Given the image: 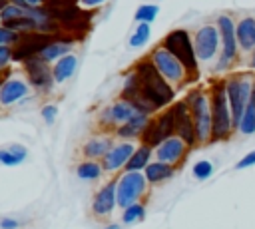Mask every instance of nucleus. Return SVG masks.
I'll list each match as a JSON object with an SVG mask.
<instances>
[{
	"instance_id": "f257e3e1",
	"label": "nucleus",
	"mask_w": 255,
	"mask_h": 229,
	"mask_svg": "<svg viewBox=\"0 0 255 229\" xmlns=\"http://www.w3.org/2000/svg\"><path fill=\"white\" fill-rule=\"evenodd\" d=\"M135 74L139 76V92L141 96L155 108H165L173 102L175 98V92L171 88V84L157 72V68L153 66V62L147 58V60H139L135 66H133Z\"/></svg>"
},
{
	"instance_id": "f03ea898",
	"label": "nucleus",
	"mask_w": 255,
	"mask_h": 229,
	"mask_svg": "<svg viewBox=\"0 0 255 229\" xmlns=\"http://www.w3.org/2000/svg\"><path fill=\"white\" fill-rule=\"evenodd\" d=\"M209 100H211V141H225L231 137L235 123H233V115H231V108H229V100H227V90H225V82H213L211 90H209Z\"/></svg>"
},
{
	"instance_id": "7ed1b4c3",
	"label": "nucleus",
	"mask_w": 255,
	"mask_h": 229,
	"mask_svg": "<svg viewBox=\"0 0 255 229\" xmlns=\"http://www.w3.org/2000/svg\"><path fill=\"white\" fill-rule=\"evenodd\" d=\"M161 46H165L185 68L189 80H195L197 78V72H199V60H197V54H195V46H193V40L189 36L187 30L183 28H177V30H171Z\"/></svg>"
},
{
	"instance_id": "20e7f679",
	"label": "nucleus",
	"mask_w": 255,
	"mask_h": 229,
	"mask_svg": "<svg viewBox=\"0 0 255 229\" xmlns=\"http://www.w3.org/2000/svg\"><path fill=\"white\" fill-rule=\"evenodd\" d=\"M185 102L189 106L195 131H197V141L199 143H209L211 141V100L209 94L203 90H191L185 96Z\"/></svg>"
},
{
	"instance_id": "39448f33",
	"label": "nucleus",
	"mask_w": 255,
	"mask_h": 229,
	"mask_svg": "<svg viewBox=\"0 0 255 229\" xmlns=\"http://www.w3.org/2000/svg\"><path fill=\"white\" fill-rule=\"evenodd\" d=\"M217 28H219V34H221V52H219V62H217L215 70L223 72L235 62L237 52L241 48H239V42H237V24L233 22V18L229 14H221L217 18Z\"/></svg>"
},
{
	"instance_id": "423d86ee",
	"label": "nucleus",
	"mask_w": 255,
	"mask_h": 229,
	"mask_svg": "<svg viewBox=\"0 0 255 229\" xmlns=\"http://www.w3.org/2000/svg\"><path fill=\"white\" fill-rule=\"evenodd\" d=\"M225 90H227V100H229L233 123L237 129V123H239V119H241V115L249 104V98H251L253 80L249 76H231L225 80Z\"/></svg>"
},
{
	"instance_id": "0eeeda50",
	"label": "nucleus",
	"mask_w": 255,
	"mask_h": 229,
	"mask_svg": "<svg viewBox=\"0 0 255 229\" xmlns=\"http://www.w3.org/2000/svg\"><path fill=\"white\" fill-rule=\"evenodd\" d=\"M169 135H175V123H173V108L165 110L157 117L149 119L145 129L141 131V141L149 147H157L161 141H165Z\"/></svg>"
},
{
	"instance_id": "6e6552de",
	"label": "nucleus",
	"mask_w": 255,
	"mask_h": 229,
	"mask_svg": "<svg viewBox=\"0 0 255 229\" xmlns=\"http://www.w3.org/2000/svg\"><path fill=\"white\" fill-rule=\"evenodd\" d=\"M149 60L153 62V66L157 68V72L169 82V84H181L187 76L183 64L165 48V46H157L151 54H149Z\"/></svg>"
},
{
	"instance_id": "1a4fd4ad",
	"label": "nucleus",
	"mask_w": 255,
	"mask_h": 229,
	"mask_svg": "<svg viewBox=\"0 0 255 229\" xmlns=\"http://www.w3.org/2000/svg\"><path fill=\"white\" fill-rule=\"evenodd\" d=\"M147 177L145 173L139 171H126L120 179H118V205L120 207H128L131 203H135L147 189Z\"/></svg>"
},
{
	"instance_id": "9d476101",
	"label": "nucleus",
	"mask_w": 255,
	"mask_h": 229,
	"mask_svg": "<svg viewBox=\"0 0 255 229\" xmlns=\"http://www.w3.org/2000/svg\"><path fill=\"white\" fill-rule=\"evenodd\" d=\"M193 46L199 62H211L217 52H221V34L217 24L201 26L193 36Z\"/></svg>"
},
{
	"instance_id": "9b49d317",
	"label": "nucleus",
	"mask_w": 255,
	"mask_h": 229,
	"mask_svg": "<svg viewBox=\"0 0 255 229\" xmlns=\"http://www.w3.org/2000/svg\"><path fill=\"white\" fill-rule=\"evenodd\" d=\"M54 42V34L50 32H24V36H18V46L12 54V60L16 62H26L32 56H40V52Z\"/></svg>"
},
{
	"instance_id": "f8f14e48",
	"label": "nucleus",
	"mask_w": 255,
	"mask_h": 229,
	"mask_svg": "<svg viewBox=\"0 0 255 229\" xmlns=\"http://www.w3.org/2000/svg\"><path fill=\"white\" fill-rule=\"evenodd\" d=\"M173 123H175V135H179L189 147L197 145V131H195V123H193V117H191V112H189V106L185 100H179L175 102L173 106Z\"/></svg>"
},
{
	"instance_id": "ddd939ff",
	"label": "nucleus",
	"mask_w": 255,
	"mask_h": 229,
	"mask_svg": "<svg viewBox=\"0 0 255 229\" xmlns=\"http://www.w3.org/2000/svg\"><path fill=\"white\" fill-rule=\"evenodd\" d=\"M26 66V72H28V78L32 82L34 88H38L40 92H50L52 90V84L56 82L54 80V70H50L48 62L42 58V56H32L24 62Z\"/></svg>"
},
{
	"instance_id": "4468645a",
	"label": "nucleus",
	"mask_w": 255,
	"mask_h": 229,
	"mask_svg": "<svg viewBox=\"0 0 255 229\" xmlns=\"http://www.w3.org/2000/svg\"><path fill=\"white\" fill-rule=\"evenodd\" d=\"M187 149H189V145L179 135H169L165 141H161L155 147V157L159 161H165V163L175 165V163H179L185 157Z\"/></svg>"
},
{
	"instance_id": "2eb2a0df",
	"label": "nucleus",
	"mask_w": 255,
	"mask_h": 229,
	"mask_svg": "<svg viewBox=\"0 0 255 229\" xmlns=\"http://www.w3.org/2000/svg\"><path fill=\"white\" fill-rule=\"evenodd\" d=\"M116 205H118V181H110L102 185V189H98V193L94 195L92 211L98 217H106L116 209Z\"/></svg>"
},
{
	"instance_id": "dca6fc26",
	"label": "nucleus",
	"mask_w": 255,
	"mask_h": 229,
	"mask_svg": "<svg viewBox=\"0 0 255 229\" xmlns=\"http://www.w3.org/2000/svg\"><path fill=\"white\" fill-rule=\"evenodd\" d=\"M137 112H139V110H137L131 102H128V100L122 98L120 102H116V104H112L110 108L104 110V114H102V123H104V125H112V127H120L122 123H126L128 119H131Z\"/></svg>"
},
{
	"instance_id": "f3484780",
	"label": "nucleus",
	"mask_w": 255,
	"mask_h": 229,
	"mask_svg": "<svg viewBox=\"0 0 255 229\" xmlns=\"http://www.w3.org/2000/svg\"><path fill=\"white\" fill-rule=\"evenodd\" d=\"M133 151H135V145L131 143V141H124V143H118V145H114L104 157H102V167L106 169V171H118L120 167H124L128 161H129V157L133 155Z\"/></svg>"
},
{
	"instance_id": "a211bd4d",
	"label": "nucleus",
	"mask_w": 255,
	"mask_h": 229,
	"mask_svg": "<svg viewBox=\"0 0 255 229\" xmlns=\"http://www.w3.org/2000/svg\"><path fill=\"white\" fill-rule=\"evenodd\" d=\"M28 94V86L26 82L18 80V78H10L2 84L0 88V106H10L16 104L18 100H22Z\"/></svg>"
},
{
	"instance_id": "6ab92c4d",
	"label": "nucleus",
	"mask_w": 255,
	"mask_h": 229,
	"mask_svg": "<svg viewBox=\"0 0 255 229\" xmlns=\"http://www.w3.org/2000/svg\"><path fill=\"white\" fill-rule=\"evenodd\" d=\"M237 42L243 52L255 50V18L245 16L237 22Z\"/></svg>"
},
{
	"instance_id": "aec40b11",
	"label": "nucleus",
	"mask_w": 255,
	"mask_h": 229,
	"mask_svg": "<svg viewBox=\"0 0 255 229\" xmlns=\"http://www.w3.org/2000/svg\"><path fill=\"white\" fill-rule=\"evenodd\" d=\"M147 121H149V114L137 112L131 119H128L126 123H122L116 131H118L120 137H128V139H131V137H135V135H141V131L145 129Z\"/></svg>"
},
{
	"instance_id": "412c9836",
	"label": "nucleus",
	"mask_w": 255,
	"mask_h": 229,
	"mask_svg": "<svg viewBox=\"0 0 255 229\" xmlns=\"http://www.w3.org/2000/svg\"><path fill=\"white\" fill-rule=\"evenodd\" d=\"M173 171H175V169H173L171 163H165V161H159V159L149 161L147 167L143 169V173H145V177H147L149 183L165 181V179H169V177L173 175Z\"/></svg>"
},
{
	"instance_id": "4be33fe9",
	"label": "nucleus",
	"mask_w": 255,
	"mask_h": 229,
	"mask_svg": "<svg viewBox=\"0 0 255 229\" xmlns=\"http://www.w3.org/2000/svg\"><path fill=\"white\" fill-rule=\"evenodd\" d=\"M26 157H28V149L24 145H20V143H12V145L0 149V163H4L8 167L20 165Z\"/></svg>"
},
{
	"instance_id": "5701e85b",
	"label": "nucleus",
	"mask_w": 255,
	"mask_h": 229,
	"mask_svg": "<svg viewBox=\"0 0 255 229\" xmlns=\"http://www.w3.org/2000/svg\"><path fill=\"white\" fill-rule=\"evenodd\" d=\"M237 129L245 135H251L255 133V82H253V90H251V98H249V104L237 123Z\"/></svg>"
},
{
	"instance_id": "b1692460",
	"label": "nucleus",
	"mask_w": 255,
	"mask_h": 229,
	"mask_svg": "<svg viewBox=\"0 0 255 229\" xmlns=\"http://www.w3.org/2000/svg\"><path fill=\"white\" fill-rule=\"evenodd\" d=\"M76 66H78V58L72 56V54H66V56L58 58V62L54 66V80L56 82H66L76 72Z\"/></svg>"
},
{
	"instance_id": "393cba45",
	"label": "nucleus",
	"mask_w": 255,
	"mask_h": 229,
	"mask_svg": "<svg viewBox=\"0 0 255 229\" xmlns=\"http://www.w3.org/2000/svg\"><path fill=\"white\" fill-rule=\"evenodd\" d=\"M112 147L114 145H112L110 137H92L84 145V155L90 157V159H98V157H104Z\"/></svg>"
},
{
	"instance_id": "a878e982",
	"label": "nucleus",
	"mask_w": 255,
	"mask_h": 229,
	"mask_svg": "<svg viewBox=\"0 0 255 229\" xmlns=\"http://www.w3.org/2000/svg\"><path fill=\"white\" fill-rule=\"evenodd\" d=\"M151 149L153 147H149L145 143H141L139 147H135L133 155L126 163V171H141V169H145L147 163H149V159H151Z\"/></svg>"
},
{
	"instance_id": "bb28decb",
	"label": "nucleus",
	"mask_w": 255,
	"mask_h": 229,
	"mask_svg": "<svg viewBox=\"0 0 255 229\" xmlns=\"http://www.w3.org/2000/svg\"><path fill=\"white\" fill-rule=\"evenodd\" d=\"M102 171H104V167H102L96 159H86V161H82V163L78 165V169H76L78 177H80V179H86V181L98 179V177L102 175Z\"/></svg>"
},
{
	"instance_id": "cd10ccee",
	"label": "nucleus",
	"mask_w": 255,
	"mask_h": 229,
	"mask_svg": "<svg viewBox=\"0 0 255 229\" xmlns=\"http://www.w3.org/2000/svg\"><path fill=\"white\" fill-rule=\"evenodd\" d=\"M68 50H70V42L66 40H54V42H50L42 52H40V56L46 60V62H50V60H56V58H62V56H66L68 54Z\"/></svg>"
},
{
	"instance_id": "c85d7f7f",
	"label": "nucleus",
	"mask_w": 255,
	"mask_h": 229,
	"mask_svg": "<svg viewBox=\"0 0 255 229\" xmlns=\"http://www.w3.org/2000/svg\"><path fill=\"white\" fill-rule=\"evenodd\" d=\"M149 34H151L149 24H147V22H139V26L133 30V34H131V38H129V46H131V48H141V46H145L147 40H149Z\"/></svg>"
},
{
	"instance_id": "c756f323",
	"label": "nucleus",
	"mask_w": 255,
	"mask_h": 229,
	"mask_svg": "<svg viewBox=\"0 0 255 229\" xmlns=\"http://www.w3.org/2000/svg\"><path fill=\"white\" fill-rule=\"evenodd\" d=\"M145 217V207L141 203H131L128 207H124V215H122V221L128 225V223H135V221H141Z\"/></svg>"
},
{
	"instance_id": "7c9ffc66",
	"label": "nucleus",
	"mask_w": 255,
	"mask_h": 229,
	"mask_svg": "<svg viewBox=\"0 0 255 229\" xmlns=\"http://www.w3.org/2000/svg\"><path fill=\"white\" fill-rule=\"evenodd\" d=\"M157 12H159V8H157L155 4H141V6L135 10V20H137V22H147V24H151V22L157 18Z\"/></svg>"
},
{
	"instance_id": "2f4dec72",
	"label": "nucleus",
	"mask_w": 255,
	"mask_h": 229,
	"mask_svg": "<svg viewBox=\"0 0 255 229\" xmlns=\"http://www.w3.org/2000/svg\"><path fill=\"white\" fill-rule=\"evenodd\" d=\"M191 173H193V177H195V179H199V181L209 179V177H211V173H213V163H211L209 159H199V161H195V163H193Z\"/></svg>"
},
{
	"instance_id": "473e14b6",
	"label": "nucleus",
	"mask_w": 255,
	"mask_h": 229,
	"mask_svg": "<svg viewBox=\"0 0 255 229\" xmlns=\"http://www.w3.org/2000/svg\"><path fill=\"white\" fill-rule=\"evenodd\" d=\"M26 14V8L22 6H16V4H8L0 10V18L2 20H12V18H18V16H24Z\"/></svg>"
},
{
	"instance_id": "72a5a7b5",
	"label": "nucleus",
	"mask_w": 255,
	"mask_h": 229,
	"mask_svg": "<svg viewBox=\"0 0 255 229\" xmlns=\"http://www.w3.org/2000/svg\"><path fill=\"white\" fill-rule=\"evenodd\" d=\"M56 115H58V108H56V106L48 104V106L42 108V117H44V121H46L48 125H52V123L56 121Z\"/></svg>"
},
{
	"instance_id": "f704fd0d",
	"label": "nucleus",
	"mask_w": 255,
	"mask_h": 229,
	"mask_svg": "<svg viewBox=\"0 0 255 229\" xmlns=\"http://www.w3.org/2000/svg\"><path fill=\"white\" fill-rule=\"evenodd\" d=\"M12 42H18V34L6 26L0 28V44H12Z\"/></svg>"
},
{
	"instance_id": "c9c22d12",
	"label": "nucleus",
	"mask_w": 255,
	"mask_h": 229,
	"mask_svg": "<svg viewBox=\"0 0 255 229\" xmlns=\"http://www.w3.org/2000/svg\"><path fill=\"white\" fill-rule=\"evenodd\" d=\"M12 50H10V46L8 44H0V70H4L6 66H8V62L12 60Z\"/></svg>"
},
{
	"instance_id": "e433bc0d",
	"label": "nucleus",
	"mask_w": 255,
	"mask_h": 229,
	"mask_svg": "<svg viewBox=\"0 0 255 229\" xmlns=\"http://www.w3.org/2000/svg\"><path fill=\"white\" fill-rule=\"evenodd\" d=\"M251 165H255V149L249 151L247 155H243V157L235 163V169H247V167H251Z\"/></svg>"
},
{
	"instance_id": "4c0bfd02",
	"label": "nucleus",
	"mask_w": 255,
	"mask_h": 229,
	"mask_svg": "<svg viewBox=\"0 0 255 229\" xmlns=\"http://www.w3.org/2000/svg\"><path fill=\"white\" fill-rule=\"evenodd\" d=\"M44 2H46V8H48V10H54V8L72 6V4H76L78 0H44Z\"/></svg>"
},
{
	"instance_id": "58836bf2",
	"label": "nucleus",
	"mask_w": 255,
	"mask_h": 229,
	"mask_svg": "<svg viewBox=\"0 0 255 229\" xmlns=\"http://www.w3.org/2000/svg\"><path fill=\"white\" fill-rule=\"evenodd\" d=\"M0 227L2 229H18V221H14V219H2L0 221Z\"/></svg>"
},
{
	"instance_id": "ea45409f",
	"label": "nucleus",
	"mask_w": 255,
	"mask_h": 229,
	"mask_svg": "<svg viewBox=\"0 0 255 229\" xmlns=\"http://www.w3.org/2000/svg\"><path fill=\"white\" fill-rule=\"evenodd\" d=\"M84 6H100L102 2H106V0H80Z\"/></svg>"
},
{
	"instance_id": "a19ab883",
	"label": "nucleus",
	"mask_w": 255,
	"mask_h": 229,
	"mask_svg": "<svg viewBox=\"0 0 255 229\" xmlns=\"http://www.w3.org/2000/svg\"><path fill=\"white\" fill-rule=\"evenodd\" d=\"M24 2H26V4H28V6L32 8V6H38V4L42 2V0H24Z\"/></svg>"
},
{
	"instance_id": "79ce46f5",
	"label": "nucleus",
	"mask_w": 255,
	"mask_h": 229,
	"mask_svg": "<svg viewBox=\"0 0 255 229\" xmlns=\"http://www.w3.org/2000/svg\"><path fill=\"white\" fill-rule=\"evenodd\" d=\"M251 68H255V50L251 52Z\"/></svg>"
},
{
	"instance_id": "37998d69",
	"label": "nucleus",
	"mask_w": 255,
	"mask_h": 229,
	"mask_svg": "<svg viewBox=\"0 0 255 229\" xmlns=\"http://www.w3.org/2000/svg\"><path fill=\"white\" fill-rule=\"evenodd\" d=\"M106 229H120V225H106Z\"/></svg>"
},
{
	"instance_id": "c03bdc74",
	"label": "nucleus",
	"mask_w": 255,
	"mask_h": 229,
	"mask_svg": "<svg viewBox=\"0 0 255 229\" xmlns=\"http://www.w3.org/2000/svg\"><path fill=\"white\" fill-rule=\"evenodd\" d=\"M4 6H8V4H6V0H0V10H2Z\"/></svg>"
},
{
	"instance_id": "a18cd8bd",
	"label": "nucleus",
	"mask_w": 255,
	"mask_h": 229,
	"mask_svg": "<svg viewBox=\"0 0 255 229\" xmlns=\"http://www.w3.org/2000/svg\"><path fill=\"white\" fill-rule=\"evenodd\" d=\"M2 84H4V78H2V76H0V88H2Z\"/></svg>"
}]
</instances>
